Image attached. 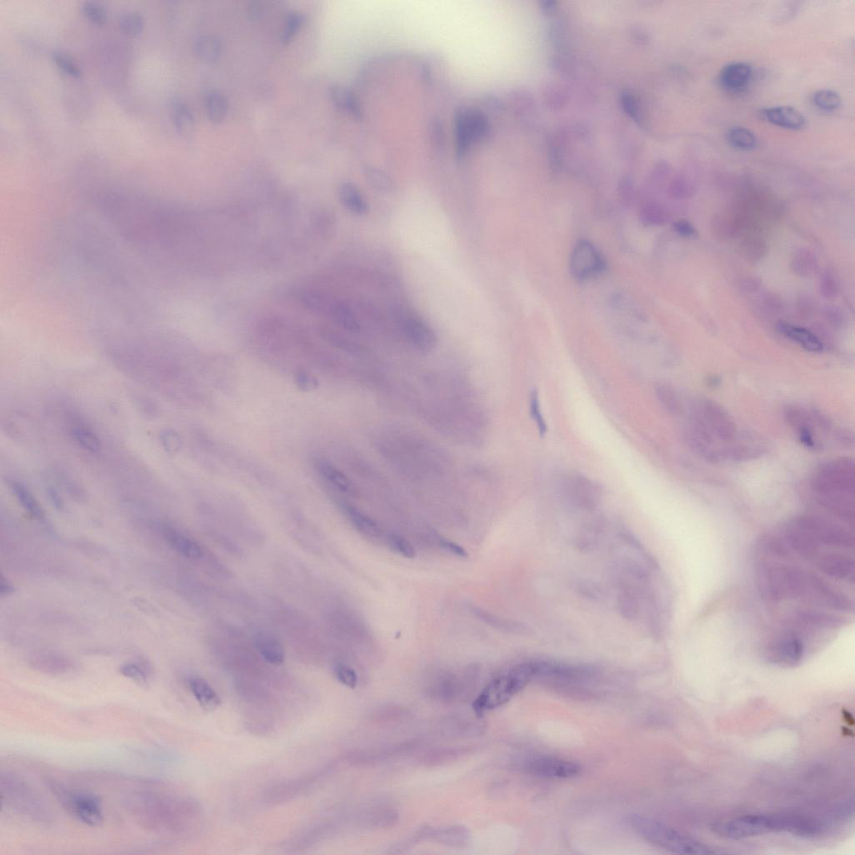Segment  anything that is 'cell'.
Here are the masks:
<instances>
[{"label": "cell", "mask_w": 855, "mask_h": 855, "mask_svg": "<svg viewBox=\"0 0 855 855\" xmlns=\"http://www.w3.org/2000/svg\"><path fill=\"white\" fill-rule=\"evenodd\" d=\"M685 435L694 451L713 462L750 460L764 449L758 437L740 431L725 409L708 400L693 404Z\"/></svg>", "instance_id": "6da1fadb"}, {"label": "cell", "mask_w": 855, "mask_h": 855, "mask_svg": "<svg viewBox=\"0 0 855 855\" xmlns=\"http://www.w3.org/2000/svg\"><path fill=\"white\" fill-rule=\"evenodd\" d=\"M713 829L717 836L729 840H744L774 833L809 838L816 832V825L812 816L804 814H749L718 822Z\"/></svg>", "instance_id": "7a4b0ae2"}, {"label": "cell", "mask_w": 855, "mask_h": 855, "mask_svg": "<svg viewBox=\"0 0 855 855\" xmlns=\"http://www.w3.org/2000/svg\"><path fill=\"white\" fill-rule=\"evenodd\" d=\"M854 461L841 458L822 465L812 480L818 502L850 523L854 520Z\"/></svg>", "instance_id": "3957f363"}, {"label": "cell", "mask_w": 855, "mask_h": 855, "mask_svg": "<svg viewBox=\"0 0 855 855\" xmlns=\"http://www.w3.org/2000/svg\"><path fill=\"white\" fill-rule=\"evenodd\" d=\"M2 808L39 825H49L52 814L46 802L25 778L6 771L0 776Z\"/></svg>", "instance_id": "277c9868"}, {"label": "cell", "mask_w": 855, "mask_h": 855, "mask_svg": "<svg viewBox=\"0 0 855 855\" xmlns=\"http://www.w3.org/2000/svg\"><path fill=\"white\" fill-rule=\"evenodd\" d=\"M629 828L644 840L670 852L680 854H711L717 851L655 818L633 814L626 820Z\"/></svg>", "instance_id": "5b68a950"}, {"label": "cell", "mask_w": 855, "mask_h": 855, "mask_svg": "<svg viewBox=\"0 0 855 855\" xmlns=\"http://www.w3.org/2000/svg\"><path fill=\"white\" fill-rule=\"evenodd\" d=\"M538 675V666L525 664L516 666L507 674L489 682L473 704L478 716L500 708L523 690Z\"/></svg>", "instance_id": "8992f818"}, {"label": "cell", "mask_w": 855, "mask_h": 855, "mask_svg": "<svg viewBox=\"0 0 855 855\" xmlns=\"http://www.w3.org/2000/svg\"><path fill=\"white\" fill-rule=\"evenodd\" d=\"M48 786L68 814L76 820L91 827H97L104 821L102 800L93 793L75 790L54 780L48 781Z\"/></svg>", "instance_id": "52a82bcc"}, {"label": "cell", "mask_w": 855, "mask_h": 855, "mask_svg": "<svg viewBox=\"0 0 855 855\" xmlns=\"http://www.w3.org/2000/svg\"><path fill=\"white\" fill-rule=\"evenodd\" d=\"M489 124L487 118L481 112L467 109L459 112L455 118V140L458 155L467 154L473 144L479 143L487 138Z\"/></svg>", "instance_id": "ba28073f"}, {"label": "cell", "mask_w": 855, "mask_h": 855, "mask_svg": "<svg viewBox=\"0 0 855 855\" xmlns=\"http://www.w3.org/2000/svg\"><path fill=\"white\" fill-rule=\"evenodd\" d=\"M607 263L597 248L588 240L578 241L570 259V270L574 279L585 281L603 274Z\"/></svg>", "instance_id": "9c48e42d"}, {"label": "cell", "mask_w": 855, "mask_h": 855, "mask_svg": "<svg viewBox=\"0 0 855 855\" xmlns=\"http://www.w3.org/2000/svg\"><path fill=\"white\" fill-rule=\"evenodd\" d=\"M805 654L804 639L796 632H788L774 638L767 646L766 657L771 664L794 666L800 664Z\"/></svg>", "instance_id": "30bf717a"}, {"label": "cell", "mask_w": 855, "mask_h": 855, "mask_svg": "<svg viewBox=\"0 0 855 855\" xmlns=\"http://www.w3.org/2000/svg\"><path fill=\"white\" fill-rule=\"evenodd\" d=\"M397 318L401 330L413 347L421 352H429L435 348V332L418 314L408 310H401Z\"/></svg>", "instance_id": "8fae6325"}, {"label": "cell", "mask_w": 855, "mask_h": 855, "mask_svg": "<svg viewBox=\"0 0 855 855\" xmlns=\"http://www.w3.org/2000/svg\"><path fill=\"white\" fill-rule=\"evenodd\" d=\"M525 769L538 777L565 780L579 776L582 767L572 761L552 757H535L525 762Z\"/></svg>", "instance_id": "7c38bea8"}, {"label": "cell", "mask_w": 855, "mask_h": 855, "mask_svg": "<svg viewBox=\"0 0 855 855\" xmlns=\"http://www.w3.org/2000/svg\"><path fill=\"white\" fill-rule=\"evenodd\" d=\"M753 77V66L746 62H733L726 65L718 75L722 90L731 94H741L748 90Z\"/></svg>", "instance_id": "4fadbf2b"}, {"label": "cell", "mask_w": 855, "mask_h": 855, "mask_svg": "<svg viewBox=\"0 0 855 855\" xmlns=\"http://www.w3.org/2000/svg\"><path fill=\"white\" fill-rule=\"evenodd\" d=\"M563 485L570 499L581 507H593L600 500L601 488L588 477L572 475L565 480Z\"/></svg>", "instance_id": "5bb4252c"}, {"label": "cell", "mask_w": 855, "mask_h": 855, "mask_svg": "<svg viewBox=\"0 0 855 855\" xmlns=\"http://www.w3.org/2000/svg\"><path fill=\"white\" fill-rule=\"evenodd\" d=\"M760 115L767 122L784 129L801 131L806 126L804 115L792 106L765 108L760 111Z\"/></svg>", "instance_id": "9a60e30c"}, {"label": "cell", "mask_w": 855, "mask_h": 855, "mask_svg": "<svg viewBox=\"0 0 855 855\" xmlns=\"http://www.w3.org/2000/svg\"><path fill=\"white\" fill-rule=\"evenodd\" d=\"M816 560L818 567L826 575L840 580L854 579L853 558L844 554L831 552L820 554Z\"/></svg>", "instance_id": "2e32d148"}, {"label": "cell", "mask_w": 855, "mask_h": 855, "mask_svg": "<svg viewBox=\"0 0 855 855\" xmlns=\"http://www.w3.org/2000/svg\"><path fill=\"white\" fill-rule=\"evenodd\" d=\"M777 330L787 339L797 343L805 350L812 353H820L824 349L823 344L816 335L808 329L794 326V325L780 321L777 323Z\"/></svg>", "instance_id": "e0dca14e"}, {"label": "cell", "mask_w": 855, "mask_h": 855, "mask_svg": "<svg viewBox=\"0 0 855 855\" xmlns=\"http://www.w3.org/2000/svg\"><path fill=\"white\" fill-rule=\"evenodd\" d=\"M163 535L168 544L180 555L188 559H200L203 556V549L196 541L176 531L169 525H165L162 529Z\"/></svg>", "instance_id": "ac0fdd59"}, {"label": "cell", "mask_w": 855, "mask_h": 855, "mask_svg": "<svg viewBox=\"0 0 855 855\" xmlns=\"http://www.w3.org/2000/svg\"><path fill=\"white\" fill-rule=\"evenodd\" d=\"M188 685L192 695L204 711L212 713L219 708L222 701L218 694L204 678L191 677L188 680Z\"/></svg>", "instance_id": "d6986e66"}, {"label": "cell", "mask_w": 855, "mask_h": 855, "mask_svg": "<svg viewBox=\"0 0 855 855\" xmlns=\"http://www.w3.org/2000/svg\"><path fill=\"white\" fill-rule=\"evenodd\" d=\"M344 512L355 528L364 536L375 539L381 536L379 525L372 518L352 505L344 504Z\"/></svg>", "instance_id": "ffe728a7"}, {"label": "cell", "mask_w": 855, "mask_h": 855, "mask_svg": "<svg viewBox=\"0 0 855 855\" xmlns=\"http://www.w3.org/2000/svg\"><path fill=\"white\" fill-rule=\"evenodd\" d=\"M256 649L267 664L279 666L285 661L284 648L280 642L268 635L260 634L255 638Z\"/></svg>", "instance_id": "44dd1931"}, {"label": "cell", "mask_w": 855, "mask_h": 855, "mask_svg": "<svg viewBox=\"0 0 855 855\" xmlns=\"http://www.w3.org/2000/svg\"><path fill=\"white\" fill-rule=\"evenodd\" d=\"M314 467L321 476H323L333 487L338 488L339 491L344 493H353L355 491L352 481L335 465L326 460L316 459Z\"/></svg>", "instance_id": "7402d4cb"}, {"label": "cell", "mask_w": 855, "mask_h": 855, "mask_svg": "<svg viewBox=\"0 0 855 855\" xmlns=\"http://www.w3.org/2000/svg\"><path fill=\"white\" fill-rule=\"evenodd\" d=\"M341 203L349 212L357 216H364L368 211L366 200L358 188L351 183L342 185L339 190Z\"/></svg>", "instance_id": "603a6c76"}, {"label": "cell", "mask_w": 855, "mask_h": 855, "mask_svg": "<svg viewBox=\"0 0 855 855\" xmlns=\"http://www.w3.org/2000/svg\"><path fill=\"white\" fill-rule=\"evenodd\" d=\"M791 270L801 278L812 276L817 271L818 263L816 254L808 248H801L791 260Z\"/></svg>", "instance_id": "cb8c5ba5"}, {"label": "cell", "mask_w": 855, "mask_h": 855, "mask_svg": "<svg viewBox=\"0 0 855 855\" xmlns=\"http://www.w3.org/2000/svg\"><path fill=\"white\" fill-rule=\"evenodd\" d=\"M639 218L645 226L659 227L668 222L669 214L661 204L646 200L640 207Z\"/></svg>", "instance_id": "d4e9b609"}, {"label": "cell", "mask_w": 855, "mask_h": 855, "mask_svg": "<svg viewBox=\"0 0 855 855\" xmlns=\"http://www.w3.org/2000/svg\"><path fill=\"white\" fill-rule=\"evenodd\" d=\"M726 142L734 149L751 151L756 149L758 139L752 131L742 126L729 128L726 134Z\"/></svg>", "instance_id": "484cf974"}, {"label": "cell", "mask_w": 855, "mask_h": 855, "mask_svg": "<svg viewBox=\"0 0 855 855\" xmlns=\"http://www.w3.org/2000/svg\"><path fill=\"white\" fill-rule=\"evenodd\" d=\"M172 119L180 135L188 136L194 132L195 122L190 108L182 100H175L171 106Z\"/></svg>", "instance_id": "4316f807"}, {"label": "cell", "mask_w": 855, "mask_h": 855, "mask_svg": "<svg viewBox=\"0 0 855 855\" xmlns=\"http://www.w3.org/2000/svg\"><path fill=\"white\" fill-rule=\"evenodd\" d=\"M329 312H330L333 322L345 329V330L350 332H358L359 330L360 325L359 320L348 304L341 302V301L335 302L331 305L330 311Z\"/></svg>", "instance_id": "83f0119b"}, {"label": "cell", "mask_w": 855, "mask_h": 855, "mask_svg": "<svg viewBox=\"0 0 855 855\" xmlns=\"http://www.w3.org/2000/svg\"><path fill=\"white\" fill-rule=\"evenodd\" d=\"M31 665L38 671L49 674H65L73 669L69 660L55 656H41L33 658Z\"/></svg>", "instance_id": "f1b7e54d"}, {"label": "cell", "mask_w": 855, "mask_h": 855, "mask_svg": "<svg viewBox=\"0 0 855 855\" xmlns=\"http://www.w3.org/2000/svg\"><path fill=\"white\" fill-rule=\"evenodd\" d=\"M194 49L200 59L207 63H214L222 54V43L214 36H203L196 40Z\"/></svg>", "instance_id": "f546056e"}, {"label": "cell", "mask_w": 855, "mask_h": 855, "mask_svg": "<svg viewBox=\"0 0 855 855\" xmlns=\"http://www.w3.org/2000/svg\"><path fill=\"white\" fill-rule=\"evenodd\" d=\"M10 488L20 505L32 517L37 520L45 519V512L29 489L18 482H12Z\"/></svg>", "instance_id": "4dcf8cb0"}, {"label": "cell", "mask_w": 855, "mask_h": 855, "mask_svg": "<svg viewBox=\"0 0 855 855\" xmlns=\"http://www.w3.org/2000/svg\"><path fill=\"white\" fill-rule=\"evenodd\" d=\"M655 393L657 399L666 411L672 415H679L682 411V404L675 389L666 384H657Z\"/></svg>", "instance_id": "1f68e13d"}, {"label": "cell", "mask_w": 855, "mask_h": 855, "mask_svg": "<svg viewBox=\"0 0 855 855\" xmlns=\"http://www.w3.org/2000/svg\"><path fill=\"white\" fill-rule=\"evenodd\" d=\"M206 110L208 119L212 123L219 124L226 118L228 110L227 100L219 92H212L206 99Z\"/></svg>", "instance_id": "d6a6232c"}, {"label": "cell", "mask_w": 855, "mask_h": 855, "mask_svg": "<svg viewBox=\"0 0 855 855\" xmlns=\"http://www.w3.org/2000/svg\"><path fill=\"white\" fill-rule=\"evenodd\" d=\"M812 103L818 110L826 113H833L840 109L842 99L836 91L820 90L813 95Z\"/></svg>", "instance_id": "836d02e7"}, {"label": "cell", "mask_w": 855, "mask_h": 855, "mask_svg": "<svg viewBox=\"0 0 855 855\" xmlns=\"http://www.w3.org/2000/svg\"><path fill=\"white\" fill-rule=\"evenodd\" d=\"M740 252L741 255L751 263L760 262L766 255V243L758 236H749L741 243Z\"/></svg>", "instance_id": "e575fe53"}, {"label": "cell", "mask_w": 855, "mask_h": 855, "mask_svg": "<svg viewBox=\"0 0 855 855\" xmlns=\"http://www.w3.org/2000/svg\"><path fill=\"white\" fill-rule=\"evenodd\" d=\"M119 26L124 34L136 36L144 30V19L142 14L136 11L123 12L120 15Z\"/></svg>", "instance_id": "d590c367"}, {"label": "cell", "mask_w": 855, "mask_h": 855, "mask_svg": "<svg viewBox=\"0 0 855 855\" xmlns=\"http://www.w3.org/2000/svg\"><path fill=\"white\" fill-rule=\"evenodd\" d=\"M120 673L124 677L136 682L140 686H147L151 679L150 670L146 666L138 662H127L120 668Z\"/></svg>", "instance_id": "8d00e7d4"}, {"label": "cell", "mask_w": 855, "mask_h": 855, "mask_svg": "<svg viewBox=\"0 0 855 855\" xmlns=\"http://www.w3.org/2000/svg\"><path fill=\"white\" fill-rule=\"evenodd\" d=\"M331 97L333 102L337 106L344 111H348L349 113L353 115L359 114V109L356 100L353 97L351 92L344 89V88L335 86L332 88Z\"/></svg>", "instance_id": "74e56055"}, {"label": "cell", "mask_w": 855, "mask_h": 855, "mask_svg": "<svg viewBox=\"0 0 855 855\" xmlns=\"http://www.w3.org/2000/svg\"><path fill=\"white\" fill-rule=\"evenodd\" d=\"M72 435H73L75 440L79 447L86 449V451L96 453L100 451L99 438L90 429L83 427H75L72 431Z\"/></svg>", "instance_id": "f35d334b"}, {"label": "cell", "mask_w": 855, "mask_h": 855, "mask_svg": "<svg viewBox=\"0 0 855 855\" xmlns=\"http://www.w3.org/2000/svg\"><path fill=\"white\" fill-rule=\"evenodd\" d=\"M386 541L388 547L398 555L408 558V559H413L416 556L415 549L413 548L411 542L398 534H389L386 537Z\"/></svg>", "instance_id": "ab89813d"}, {"label": "cell", "mask_w": 855, "mask_h": 855, "mask_svg": "<svg viewBox=\"0 0 855 855\" xmlns=\"http://www.w3.org/2000/svg\"><path fill=\"white\" fill-rule=\"evenodd\" d=\"M52 59L60 71L73 78H79L82 75V69L78 64L69 55L62 51L54 52Z\"/></svg>", "instance_id": "60d3db41"}, {"label": "cell", "mask_w": 855, "mask_h": 855, "mask_svg": "<svg viewBox=\"0 0 855 855\" xmlns=\"http://www.w3.org/2000/svg\"><path fill=\"white\" fill-rule=\"evenodd\" d=\"M304 22L305 16L303 14L295 12V13L289 15L286 24H285L282 39H281L283 45H288V43H290L291 40L295 37L297 33L302 28Z\"/></svg>", "instance_id": "b9f144b4"}, {"label": "cell", "mask_w": 855, "mask_h": 855, "mask_svg": "<svg viewBox=\"0 0 855 855\" xmlns=\"http://www.w3.org/2000/svg\"><path fill=\"white\" fill-rule=\"evenodd\" d=\"M82 11L86 17L95 25L102 26L107 20V11L102 3L87 1L83 3Z\"/></svg>", "instance_id": "7bdbcfd3"}, {"label": "cell", "mask_w": 855, "mask_h": 855, "mask_svg": "<svg viewBox=\"0 0 855 855\" xmlns=\"http://www.w3.org/2000/svg\"><path fill=\"white\" fill-rule=\"evenodd\" d=\"M529 413L534 422L536 423L538 431L543 436L547 432V425L542 415L539 395L536 391H533L529 398Z\"/></svg>", "instance_id": "ee69618b"}, {"label": "cell", "mask_w": 855, "mask_h": 855, "mask_svg": "<svg viewBox=\"0 0 855 855\" xmlns=\"http://www.w3.org/2000/svg\"><path fill=\"white\" fill-rule=\"evenodd\" d=\"M820 291L824 298L827 299H834L836 298L838 292V286L836 276L832 272L825 271L820 276Z\"/></svg>", "instance_id": "f6af8a7d"}, {"label": "cell", "mask_w": 855, "mask_h": 855, "mask_svg": "<svg viewBox=\"0 0 855 855\" xmlns=\"http://www.w3.org/2000/svg\"><path fill=\"white\" fill-rule=\"evenodd\" d=\"M337 679L349 688H355L358 684V676L350 666L344 664H337L335 668Z\"/></svg>", "instance_id": "bcb514c9"}, {"label": "cell", "mask_w": 855, "mask_h": 855, "mask_svg": "<svg viewBox=\"0 0 855 855\" xmlns=\"http://www.w3.org/2000/svg\"><path fill=\"white\" fill-rule=\"evenodd\" d=\"M694 192L693 187L686 180L677 178L670 185L669 194L673 198L684 199L690 198Z\"/></svg>", "instance_id": "7dc6e473"}, {"label": "cell", "mask_w": 855, "mask_h": 855, "mask_svg": "<svg viewBox=\"0 0 855 855\" xmlns=\"http://www.w3.org/2000/svg\"><path fill=\"white\" fill-rule=\"evenodd\" d=\"M296 387L303 392H312L319 388V381L315 377L304 371H299L294 376Z\"/></svg>", "instance_id": "c3c4849f"}, {"label": "cell", "mask_w": 855, "mask_h": 855, "mask_svg": "<svg viewBox=\"0 0 855 855\" xmlns=\"http://www.w3.org/2000/svg\"><path fill=\"white\" fill-rule=\"evenodd\" d=\"M160 440H162L163 447L167 452L174 453L178 451L180 447V439L176 432L172 431H165L160 435Z\"/></svg>", "instance_id": "681fc988"}, {"label": "cell", "mask_w": 855, "mask_h": 855, "mask_svg": "<svg viewBox=\"0 0 855 855\" xmlns=\"http://www.w3.org/2000/svg\"><path fill=\"white\" fill-rule=\"evenodd\" d=\"M673 227L674 232L682 236V238H695L697 236V229L688 220H678L677 222L673 223Z\"/></svg>", "instance_id": "f907efd6"}, {"label": "cell", "mask_w": 855, "mask_h": 855, "mask_svg": "<svg viewBox=\"0 0 855 855\" xmlns=\"http://www.w3.org/2000/svg\"><path fill=\"white\" fill-rule=\"evenodd\" d=\"M438 545L444 549L445 552L451 553L453 556L462 558L468 556L467 551L462 547L456 544L455 542L445 539V538L440 537L439 540H438Z\"/></svg>", "instance_id": "816d5d0a"}, {"label": "cell", "mask_w": 855, "mask_h": 855, "mask_svg": "<svg viewBox=\"0 0 855 855\" xmlns=\"http://www.w3.org/2000/svg\"><path fill=\"white\" fill-rule=\"evenodd\" d=\"M620 198L625 206H630L634 200L633 185L629 180L625 179L620 186Z\"/></svg>", "instance_id": "f5cc1de1"}, {"label": "cell", "mask_w": 855, "mask_h": 855, "mask_svg": "<svg viewBox=\"0 0 855 855\" xmlns=\"http://www.w3.org/2000/svg\"><path fill=\"white\" fill-rule=\"evenodd\" d=\"M437 836L440 838L441 841L447 842V844H451V843H452V844L460 843V837L464 838L461 829L456 828L440 831V832L437 834Z\"/></svg>", "instance_id": "db71d44e"}, {"label": "cell", "mask_w": 855, "mask_h": 855, "mask_svg": "<svg viewBox=\"0 0 855 855\" xmlns=\"http://www.w3.org/2000/svg\"><path fill=\"white\" fill-rule=\"evenodd\" d=\"M621 102L626 112L631 118L637 120L639 111H638L637 103L633 96L627 93L624 94L622 96Z\"/></svg>", "instance_id": "11a10c76"}, {"label": "cell", "mask_w": 855, "mask_h": 855, "mask_svg": "<svg viewBox=\"0 0 855 855\" xmlns=\"http://www.w3.org/2000/svg\"><path fill=\"white\" fill-rule=\"evenodd\" d=\"M370 182L373 187L381 191H388L389 187H391V183H389L386 176L380 173H375V172H373L371 174Z\"/></svg>", "instance_id": "9f6ffc18"}, {"label": "cell", "mask_w": 855, "mask_h": 855, "mask_svg": "<svg viewBox=\"0 0 855 855\" xmlns=\"http://www.w3.org/2000/svg\"><path fill=\"white\" fill-rule=\"evenodd\" d=\"M827 318L834 325H841L844 318H843L842 312L840 309L836 307H827L825 309Z\"/></svg>", "instance_id": "6f0895ef"}, {"label": "cell", "mask_w": 855, "mask_h": 855, "mask_svg": "<svg viewBox=\"0 0 855 855\" xmlns=\"http://www.w3.org/2000/svg\"><path fill=\"white\" fill-rule=\"evenodd\" d=\"M15 591V588L13 584H12L10 581L6 579L5 577L1 576V578H0V593H1V595L3 596H10L11 594H13Z\"/></svg>", "instance_id": "680465c9"}, {"label": "cell", "mask_w": 855, "mask_h": 855, "mask_svg": "<svg viewBox=\"0 0 855 855\" xmlns=\"http://www.w3.org/2000/svg\"><path fill=\"white\" fill-rule=\"evenodd\" d=\"M49 496H50V500H51L52 502H53V504L55 505V507L56 508H57V509H62V508H63V502H62V499H60V498H59V495H58L57 492H56V491H55V489H49Z\"/></svg>", "instance_id": "91938a15"}]
</instances>
